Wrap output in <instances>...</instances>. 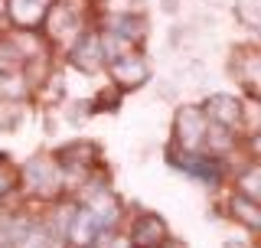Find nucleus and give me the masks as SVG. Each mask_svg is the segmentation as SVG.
<instances>
[{
	"instance_id": "13",
	"label": "nucleus",
	"mask_w": 261,
	"mask_h": 248,
	"mask_svg": "<svg viewBox=\"0 0 261 248\" xmlns=\"http://www.w3.org/2000/svg\"><path fill=\"white\" fill-rule=\"evenodd\" d=\"M13 186H16V177H13V170L7 167V160L0 157V200H7V196L13 193Z\"/></svg>"
},
{
	"instance_id": "1",
	"label": "nucleus",
	"mask_w": 261,
	"mask_h": 248,
	"mask_svg": "<svg viewBox=\"0 0 261 248\" xmlns=\"http://www.w3.org/2000/svg\"><path fill=\"white\" fill-rule=\"evenodd\" d=\"M20 180H23V189L30 196H36V200H56L65 189V177L56 157H33L23 167Z\"/></svg>"
},
{
	"instance_id": "10",
	"label": "nucleus",
	"mask_w": 261,
	"mask_h": 248,
	"mask_svg": "<svg viewBox=\"0 0 261 248\" xmlns=\"http://www.w3.org/2000/svg\"><path fill=\"white\" fill-rule=\"evenodd\" d=\"M49 7L53 4H46V0H7V16H10L20 30H33L46 20Z\"/></svg>"
},
{
	"instance_id": "9",
	"label": "nucleus",
	"mask_w": 261,
	"mask_h": 248,
	"mask_svg": "<svg viewBox=\"0 0 261 248\" xmlns=\"http://www.w3.org/2000/svg\"><path fill=\"white\" fill-rule=\"evenodd\" d=\"M167 226H163V219L150 216V212H144V216H137L130 222V232H127V242L130 248H160L167 242Z\"/></svg>"
},
{
	"instance_id": "16",
	"label": "nucleus",
	"mask_w": 261,
	"mask_h": 248,
	"mask_svg": "<svg viewBox=\"0 0 261 248\" xmlns=\"http://www.w3.org/2000/svg\"><path fill=\"white\" fill-rule=\"evenodd\" d=\"M0 16H7V0H0Z\"/></svg>"
},
{
	"instance_id": "7",
	"label": "nucleus",
	"mask_w": 261,
	"mask_h": 248,
	"mask_svg": "<svg viewBox=\"0 0 261 248\" xmlns=\"http://www.w3.org/2000/svg\"><path fill=\"white\" fill-rule=\"evenodd\" d=\"M72 65L82 72H98L105 69V53H101V39H98V30H85L75 43L69 46Z\"/></svg>"
},
{
	"instance_id": "2",
	"label": "nucleus",
	"mask_w": 261,
	"mask_h": 248,
	"mask_svg": "<svg viewBox=\"0 0 261 248\" xmlns=\"http://www.w3.org/2000/svg\"><path fill=\"white\" fill-rule=\"evenodd\" d=\"M170 157H173L170 163H173L176 170H183L186 177L199 180L202 186H219V183H222V177H225L222 157H212L206 151H179V147H173Z\"/></svg>"
},
{
	"instance_id": "3",
	"label": "nucleus",
	"mask_w": 261,
	"mask_h": 248,
	"mask_svg": "<svg viewBox=\"0 0 261 248\" xmlns=\"http://www.w3.org/2000/svg\"><path fill=\"white\" fill-rule=\"evenodd\" d=\"M59 245L62 235H56L49 222L13 216V248H59Z\"/></svg>"
},
{
	"instance_id": "8",
	"label": "nucleus",
	"mask_w": 261,
	"mask_h": 248,
	"mask_svg": "<svg viewBox=\"0 0 261 248\" xmlns=\"http://www.w3.org/2000/svg\"><path fill=\"white\" fill-rule=\"evenodd\" d=\"M202 114H206L212 124H222V128H228V131H239L245 108H242V102L235 95H222V92H219V95H209L206 98Z\"/></svg>"
},
{
	"instance_id": "4",
	"label": "nucleus",
	"mask_w": 261,
	"mask_h": 248,
	"mask_svg": "<svg viewBox=\"0 0 261 248\" xmlns=\"http://www.w3.org/2000/svg\"><path fill=\"white\" fill-rule=\"evenodd\" d=\"M209 118L202 114V108H179L176 111V124H173V134H176V147L179 151H202V137H206Z\"/></svg>"
},
{
	"instance_id": "14",
	"label": "nucleus",
	"mask_w": 261,
	"mask_h": 248,
	"mask_svg": "<svg viewBox=\"0 0 261 248\" xmlns=\"http://www.w3.org/2000/svg\"><path fill=\"white\" fill-rule=\"evenodd\" d=\"M160 248H183V245H179V242H173V238H167V242H163Z\"/></svg>"
},
{
	"instance_id": "12",
	"label": "nucleus",
	"mask_w": 261,
	"mask_h": 248,
	"mask_svg": "<svg viewBox=\"0 0 261 248\" xmlns=\"http://www.w3.org/2000/svg\"><path fill=\"white\" fill-rule=\"evenodd\" d=\"M235 193L239 196H248V200H261V170L258 163H248L239 177H235Z\"/></svg>"
},
{
	"instance_id": "17",
	"label": "nucleus",
	"mask_w": 261,
	"mask_h": 248,
	"mask_svg": "<svg viewBox=\"0 0 261 248\" xmlns=\"http://www.w3.org/2000/svg\"><path fill=\"white\" fill-rule=\"evenodd\" d=\"M88 248H95V245H88Z\"/></svg>"
},
{
	"instance_id": "6",
	"label": "nucleus",
	"mask_w": 261,
	"mask_h": 248,
	"mask_svg": "<svg viewBox=\"0 0 261 248\" xmlns=\"http://www.w3.org/2000/svg\"><path fill=\"white\" fill-rule=\"evenodd\" d=\"M108 72H111V79L118 82V85L134 88V85H144L147 82L150 65H147V59L141 56V49H130V53H124V56H118V59L108 62Z\"/></svg>"
},
{
	"instance_id": "15",
	"label": "nucleus",
	"mask_w": 261,
	"mask_h": 248,
	"mask_svg": "<svg viewBox=\"0 0 261 248\" xmlns=\"http://www.w3.org/2000/svg\"><path fill=\"white\" fill-rule=\"evenodd\" d=\"M225 248H251V245H245V242H228Z\"/></svg>"
},
{
	"instance_id": "11",
	"label": "nucleus",
	"mask_w": 261,
	"mask_h": 248,
	"mask_svg": "<svg viewBox=\"0 0 261 248\" xmlns=\"http://www.w3.org/2000/svg\"><path fill=\"white\" fill-rule=\"evenodd\" d=\"M228 209H232V219H239L242 226L251 229V232L261 226V209H258L255 200H248V196H239V193H235L232 203H228Z\"/></svg>"
},
{
	"instance_id": "5",
	"label": "nucleus",
	"mask_w": 261,
	"mask_h": 248,
	"mask_svg": "<svg viewBox=\"0 0 261 248\" xmlns=\"http://www.w3.org/2000/svg\"><path fill=\"white\" fill-rule=\"evenodd\" d=\"M46 27H49V39H53V43H69V46L85 33L82 13L69 10V7H62V4H53L46 10Z\"/></svg>"
}]
</instances>
